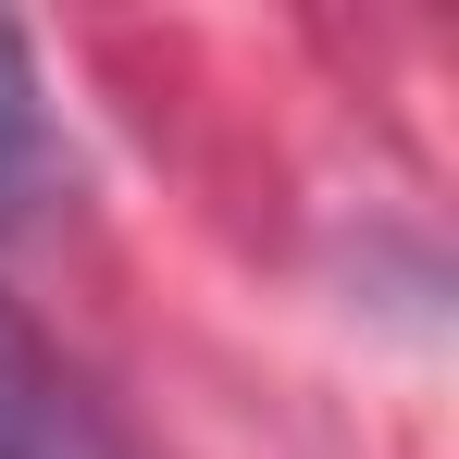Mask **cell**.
Segmentation results:
<instances>
[{
	"label": "cell",
	"mask_w": 459,
	"mask_h": 459,
	"mask_svg": "<svg viewBox=\"0 0 459 459\" xmlns=\"http://www.w3.org/2000/svg\"><path fill=\"white\" fill-rule=\"evenodd\" d=\"M50 174H63L50 112H38V75H25V38L0 25V224H25V212L50 199Z\"/></svg>",
	"instance_id": "cell-2"
},
{
	"label": "cell",
	"mask_w": 459,
	"mask_h": 459,
	"mask_svg": "<svg viewBox=\"0 0 459 459\" xmlns=\"http://www.w3.org/2000/svg\"><path fill=\"white\" fill-rule=\"evenodd\" d=\"M0 459H125L112 422L87 410V385L0 310Z\"/></svg>",
	"instance_id": "cell-1"
}]
</instances>
